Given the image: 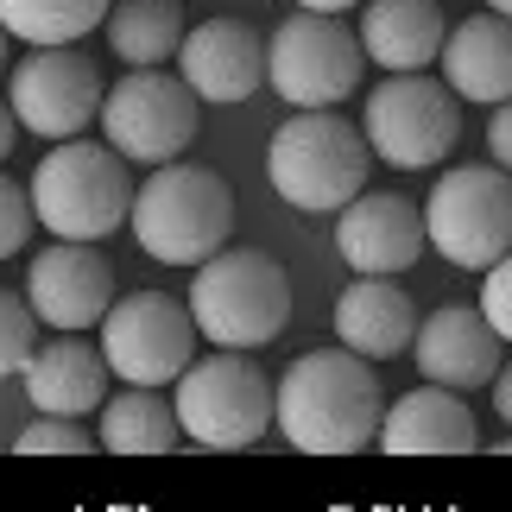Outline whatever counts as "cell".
I'll return each instance as SVG.
<instances>
[{
	"label": "cell",
	"mask_w": 512,
	"mask_h": 512,
	"mask_svg": "<svg viewBox=\"0 0 512 512\" xmlns=\"http://www.w3.org/2000/svg\"><path fill=\"white\" fill-rule=\"evenodd\" d=\"M177 424L203 449H247L272 430V380L247 354H209L177 373Z\"/></svg>",
	"instance_id": "52a82bcc"
},
{
	"label": "cell",
	"mask_w": 512,
	"mask_h": 512,
	"mask_svg": "<svg viewBox=\"0 0 512 512\" xmlns=\"http://www.w3.org/2000/svg\"><path fill=\"white\" fill-rule=\"evenodd\" d=\"M177 76L190 83L196 102H215V108L247 102L266 83V45L241 19H203L177 45Z\"/></svg>",
	"instance_id": "9a60e30c"
},
{
	"label": "cell",
	"mask_w": 512,
	"mask_h": 512,
	"mask_svg": "<svg viewBox=\"0 0 512 512\" xmlns=\"http://www.w3.org/2000/svg\"><path fill=\"white\" fill-rule=\"evenodd\" d=\"M424 241L462 272H487L512 253V177L500 165L443 171L424 203Z\"/></svg>",
	"instance_id": "ba28073f"
},
{
	"label": "cell",
	"mask_w": 512,
	"mask_h": 512,
	"mask_svg": "<svg viewBox=\"0 0 512 512\" xmlns=\"http://www.w3.org/2000/svg\"><path fill=\"white\" fill-rule=\"evenodd\" d=\"M424 247V209L392 190H361L336 209V253L354 266V279H399L418 266Z\"/></svg>",
	"instance_id": "5bb4252c"
},
{
	"label": "cell",
	"mask_w": 512,
	"mask_h": 512,
	"mask_svg": "<svg viewBox=\"0 0 512 512\" xmlns=\"http://www.w3.org/2000/svg\"><path fill=\"white\" fill-rule=\"evenodd\" d=\"M487 152H494V165L512 177V102H500L494 121H487Z\"/></svg>",
	"instance_id": "f1b7e54d"
},
{
	"label": "cell",
	"mask_w": 512,
	"mask_h": 512,
	"mask_svg": "<svg viewBox=\"0 0 512 512\" xmlns=\"http://www.w3.org/2000/svg\"><path fill=\"white\" fill-rule=\"evenodd\" d=\"M102 361L127 386H165L196 361V323L165 291H133L102 317Z\"/></svg>",
	"instance_id": "7c38bea8"
},
{
	"label": "cell",
	"mask_w": 512,
	"mask_h": 512,
	"mask_svg": "<svg viewBox=\"0 0 512 512\" xmlns=\"http://www.w3.org/2000/svg\"><path fill=\"white\" fill-rule=\"evenodd\" d=\"M102 133L133 165H171L196 140V95L171 70H127L102 95Z\"/></svg>",
	"instance_id": "30bf717a"
},
{
	"label": "cell",
	"mask_w": 512,
	"mask_h": 512,
	"mask_svg": "<svg viewBox=\"0 0 512 512\" xmlns=\"http://www.w3.org/2000/svg\"><path fill=\"white\" fill-rule=\"evenodd\" d=\"M190 323L196 336H209L215 348H266L279 329L291 323V279L285 266L260 247L241 253H209L190 279Z\"/></svg>",
	"instance_id": "3957f363"
},
{
	"label": "cell",
	"mask_w": 512,
	"mask_h": 512,
	"mask_svg": "<svg viewBox=\"0 0 512 512\" xmlns=\"http://www.w3.org/2000/svg\"><path fill=\"white\" fill-rule=\"evenodd\" d=\"M443 38H449V26H443L437 0H367L361 7V51L386 76L437 64Z\"/></svg>",
	"instance_id": "44dd1931"
},
{
	"label": "cell",
	"mask_w": 512,
	"mask_h": 512,
	"mask_svg": "<svg viewBox=\"0 0 512 512\" xmlns=\"http://www.w3.org/2000/svg\"><path fill=\"white\" fill-rule=\"evenodd\" d=\"M184 424H177V405L159 399V386H127L102 399V449L108 456H171Z\"/></svg>",
	"instance_id": "7402d4cb"
},
{
	"label": "cell",
	"mask_w": 512,
	"mask_h": 512,
	"mask_svg": "<svg viewBox=\"0 0 512 512\" xmlns=\"http://www.w3.org/2000/svg\"><path fill=\"white\" fill-rule=\"evenodd\" d=\"M361 140H367L373 159H386L392 171H430L462 140V102H456L449 83H437V76H424V70L386 76L361 102Z\"/></svg>",
	"instance_id": "8992f818"
},
{
	"label": "cell",
	"mask_w": 512,
	"mask_h": 512,
	"mask_svg": "<svg viewBox=\"0 0 512 512\" xmlns=\"http://www.w3.org/2000/svg\"><path fill=\"white\" fill-rule=\"evenodd\" d=\"M361 7V0H298V13H348Z\"/></svg>",
	"instance_id": "1f68e13d"
},
{
	"label": "cell",
	"mask_w": 512,
	"mask_h": 512,
	"mask_svg": "<svg viewBox=\"0 0 512 512\" xmlns=\"http://www.w3.org/2000/svg\"><path fill=\"white\" fill-rule=\"evenodd\" d=\"M102 70L70 45H38L32 57H19L7 76V108L13 121L38 133V140H76L89 121H102Z\"/></svg>",
	"instance_id": "8fae6325"
},
{
	"label": "cell",
	"mask_w": 512,
	"mask_h": 512,
	"mask_svg": "<svg viewBox=\"0 0 512 512\" xmlns=\"http://www.w3.org/2000/svg\"><path fill=\"white\" fill-rule=\"evenodd\" d=\"M386 456H475V411L462 405V392L449 386H411L399 405H386L380 437Z\"/></svg>",
	"instance_id": "e0dca14e"
},
{
	"label": "cell",
	"mask_w": 512,
	"mask_h": 512,
	"mask_svg": "<svg viewBox=\"0 0 512 512\" xmlns=\"http://www.w3.org/2000/svg\"><path fill=\"white\" fill-rule=\"evenodd\" d=\"M38 348V317L26 298H13V291H0V380H13V373H26Z\"/></svg>",
	"instance_id": "d4e9b609"
},
{
	"label": "cell",
	"mask_w": 512,
	"mask_h": 512,
	"mask_svg": "<svg viewBox=\"0 0 512 512\" xmlns=\"http://www.w3.org/2000/svg\"><path fill=\"white\" fill-rule=\"evenodd\" d=\"M32 196L13 184V177H0V260H7V253H19L26 247V234H32Z\"/></svg>",
	"instance_id": "83f0119b"
},
{
	"label": "cell",
	"mask_w": 512,
	"mask_h": 512,
	"mask_svg": "<svg viewBox=\"0 0 512 512\" xmlns=\"http://www.w3.org/2000/svg\"><path fill=\"white\" fill-rule=\"evenodd\" d=\"M367 165H373V152L361 140V127L342 121L336 108H298L272 133V152H266L272 190L304 215H329V209L354 203L367 190Z\"/></svg>",
	"instance_id": "277c9868"
},
{
	"label": "cell",
	"mask_w": 512,
	"mask_h": 512,
	"mask_svg": "<svg viewBox=\"0 0 512 512\" xmlns=\"http://www.w3.org/2000/svg\"><path fill=\"white\" fill-rule=\"evenodd\" d=\"M380 418H386V399H380V380H373V361L348 348L298 354L285 367V380L272 386V424L304 456H354V449L380 437Z\"/></svg>",
	"instance_id": "6da1fadb"
},
{
	"label": "cell",
	"mask_w": 512,
	"mask_h": 512,
	"mask_svg": "<svg viewBox=\"0 0 512 512\" xmlns=\"http://www.w3.org/2000/svg\"><path fill=\"white\" fill-rule=\"evenodd\" d=\"M418 336V310L392 279H354L336 298V342L361 361H392Z\"/></svg>",
	"instance_id": "ffe728a7"
},
{
	"label": "cell",
	"mask_w": 512,
	"mask_h": 512,
	"mask_svg": "<svg viewBox=\"0 0 512 512\" xmlns=\"http://www.w3.org/2000/svg\"><path fill=\"white\" fill-rule=\"evenodd\" d=\"M108 19V0H0V26L26 45H76Z\"/></svg>",
	"instance_id": "cb8c5ba5"
},
{
	"label": "cell",
	"mask_w": 512,
	"mask_h": 512,
	"mask_svg": "<svg viewBox=\"0 0 512 512\" xmlns=\"http://www.w3.org/2000/svg\"><path fill=\"white\" fill-rule=\"evenodd\" d=\"M494 411H500V424L512 430V361H500V373H494Z\"/></svg>",
	"instance_id": "f546056e"
},
{
	"label": "cell",
	"mask_w": 512,
	"mask_h": 512,
	"mask_svg": "<svg viewBox=\"0 0 512 512\" xmlns=\"http://www.w3.org/2000/svg\"><path fill=\"white\" fill-rule=\"evenodd\" d=\"M500 336L494 323L481 317V310L468 304H443L437 317L418 323V336H411V361L430 386H449V392H468V386H494L500 373Z\"/></svg>",
	"instance_id": "2e32d148"
},
{
	"label": "cell",
	"mask_w": 512,
	"mask_h": 512,
	"mask_svg": "<svg viewBox=\"0 0 512 512\" xmlns=\"http://www.w3.org/2000/svg\"><path fill=\"white\" fill-rule=\"evenodd\" d=\"M19 380H26V399L45 418H83V411H102L108 399V361L83 336H51L45 348H32Z\"/></svg>",
	"instance_id": "d6986e66"
},
{
	"label": "cell",
	"mask_w": 512,
	"mask_h": 512,
	"mask_svg": "<svg viewBox=\"0 0 512 512\" xmlns=\"http://www.w3.org/2000/svg\"><path fill=\"white\" fill-rule=\"evenodd\" d=\"M13 449H19V456H89L95 437L76 418H38L32 430L13 437Z\"/></svg>",
	"instance_id": "484cf974"
},
{
	"label": "cell",
	"mask_w": 512,
	"mask_h": 512,
	"mask_svg": "<svg viewBox=\"0 0 512 512\" xmlns=\"http://www.w3.org/2000/svg\"><path fill=\"white\" fill-rule=\"evenodd\" d=\"M133 241H140L146 260L159 266H203L209 253L228 247V228H234V190L222 171L209 165H152V177L133 190Z\"/></svg>",
	"instance_id": "7a4b0ae2"
},
{
	"label": "cell",
	"mask_w": 512,
	"mask_h": 512,
	"mask_svg": "<svg viewBox=\"0 0 512 512\" xmlns=\"http://www.w3.org/2000/svg\"><path fill=\"white\" fill-rule=\"evenodd\" d=\"M0 64H7V26H0Z\"/></svg>",
	"instance_id": "836d02e7"
},
{
	"label": "cell",
	"mask_w": 512,
	"mask_h": 512,
	"mask_svg": "<svg viewBox=\"0 0 512 512\" xmlns=\"http://www.w3.org/2000/svg\"><path fill=\"white\" fill-rule=\"evenodd\" d=\"M32 215L51 228V241H108L133 209V177L127 159L114 146L95 140H64L57 152H45L32 171Z\"/></svg>",
	"instance_id": "5b68a950"
},
{
	"label": "cell",
	"mask_w": 512,
	"mask_h": 512,
	"mask_svg": "<svg viewBox=\"0 0 512 512\" xmlns=\"http://www.w3.org/2000/svg\"><path fill=\"white\" fill-rule=\"evenodd\" d=\"M481 317L494 323L500 342H512V253L481 272Z\"/></svg>",
	"instance_id": "4316f807"
},
{
	"label": "cell",
	"mask_w": 512,
	"mask_h": 512,
	"mask_svg": "<svg viewBox=\"0 0 512 512\" xmlns=\"http://www.w3.org/2000/svg\"><path fill=\"white\" fill-rule=\"evenodd\" d=\"M487 13H506L512 19V0H487Z\"/></svg>",
	"instance_id": "d6a6232c"
},
{
	"label": "cell",
	"mask_w": 512,
	"mask_h": 512,
	"mask_svg": "<svg viewBox=\"0 0 512 512\" xmlns=\"http://www.w3.org/2000/svg\"><path fill=\"white\" fill-rule=\"evenodd\" d=\"M13 133H19V121H13V108L0 102V165H7V152H13Z\"/></svg>",
	"instance_id": "4dcf8cb0"
},
{
	"label": "cell",
	"mask_w": 512,
	"mask_h": 512,
	"mask_svg": "<svg viewBox=\"0 0 512 512\" xmlns=\"http://www.w3.org/2000/svg\"><path fill=\"white\" fill-rule=\"evenodd\" d=\"M26 304L51 336L102 329L114 304V266L89 241H51V253H38L26 272Z\"/></svg>",
	"instance_id": "4fadbf2b"
},
{
	"label": "cell",
	"mask_w": 512,
	"mask_h": 512,
	"mask_svg": "<svg viewBox=\"0 0 512 512\" xmlns=\"http://www.w3.org/2000/svg\"><path fill=\"white\" fill-rule=\"evenodd\" d=\"M102 26H108V45L127 70H165L177 57V45H184L177 0H121V7H108Z\"/></svg>",
	"instance_id": "603a6c76"
},
{
	"label": "cell",
	"mask_w": 512,
	"mask_h": 512,
	"mask_svg": "<svg viewBox=\"0 0 512 512\" xmlns=\"http://www.w3.org/2000/svg\"><path fill=\"white\" fill-rule=\"evenodd\" d=\"M443 83L456 89V102H512V19L506 13H475L443 38L437 51Z\"/></svg>",
	"instance_id": "ac0fdd59"
},
{
	"label": "cell",
	"mask_w": 512,
	"mask_h": 512,
	"mask_svg": "<svg viewBox=\"0 0 512 512\" xmlns=\"http://www.w3.org/2000/svg\"><path fill=\"white\" fill-rule=\"evenodd\" d=\"M361 32L342 13H291L266 45V83L291 108H336L361 89Z\"/></svg>",
	"instance_id": "9c48e42d"
}]
</instances>
